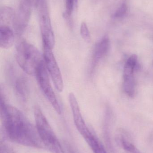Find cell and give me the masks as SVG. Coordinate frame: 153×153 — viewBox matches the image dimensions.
I'll return each mask as SVG.
<instances>
[{"mask_svg": "<svg viewBox=\"0 0 153 153\" xmlns=\"http://www.w3.org/2000/svg\"><path fill=\"white\" fill-rule=\"evenodd\" d=\"M36 7L38 12L40 27L43 46L53 49L55 40L46 1L38 0Z\"/></svg>", "mask_w": 153, "mask_h": 153, "instance_id": "4", "label": "cell"}, {"mask_svg": "<svg viewBox=\"0 0 153 153\" xmlns=\"http://www.w3.org/2000/svg\"><path fill=\"white\" fill-rule=\"evenodd\" d=\"M109 47V38L107 35L103 36L96 44L93 49L92 58V68L93 70L107 53Z\"/></svg>", "mask_w": 153, "mask_h": 153, "instance_id": "10", "label": "cell"}, {"mask_svg": "<svg viewBox=\"0 0 153 153\" xmlns=\"http://www.w3.org/2000/svg\"><path fill=\"white\" fill-rule=\"evenodd\" d=\"M13 30L7 25H1L0 27V47L3 49L11 47L14 42Z\"/></svg>", "mask_w": 153, "mask_h": 153, "instance_id": "12", "label": "cell"}, {"mask_svg": "<svg viewBox=\"0 0 153 153\" xmlns=\"http://www.w3.org/2000/svg\"><path fill=\"white\" fill-rule=\"evenodd\" d=\"M36 127L40 140L51 153H65L53 128L38 106L34 108Z\"/></svg>", "mask_w": 153, "mask_h": 153, "instance_id": "3", "label": "cell"}, {"mask_svg": "<svg viewBox=\"0 0 153 153\" xmlns=\"http://www.w3.org/2000/svg\"><path fill=\"white\" fill-rule=\"evenodd\" d=\"M13 87L18 97L23 101H26L29 92L28 82L27 78L24 76H19L14 81Z\"/></svg>", "mask_w": 153, "mask_h": 153, "instance_id": "11", "label": "cell"}, {"mask_svg": "<svg viewBox=\"0 0 153 153\" xmlns=\"http://www.w3.org/2000/svg\"><path fill=\"white\" fill-rule=\"evenodd\" d=\"M78 1V0H66L65 17L67 19L71 18Z\"/></svg>", "mask_w": 153, "mask_h": 153, "instance_id": "16", "label": "cell"}, {"mask_svg": "<svg viewBox=\"0 0 153 153\" xmlns=\"http://www.w3.org/2000/svg\"><path fill=\"white\" fill-rule=\"evenodd\" d=\"M127 11V5L125 3H123L112 14V18L114 19H120L124 18L126 15Z\"/></svg>", "mask_w": 153, "mask_h": 153, "instance_id": "17", "label": "cell"}, {"mask_svg": "<svg viewBox=\"0 0 153 153\" xmlns=\"http://www.w3.org/2000/svg\"><path fill=\"white\" fill-rule=\"evenodd\" d=\"M52 49L43 46V58L48 72L51 76L56 89L61 92L64 89L63 80Z\"/></svg>", "mask_w": 153, "mask_h": 153, "instance_id": "7", "label": "cell"}, {"mask_svg": "<svg viewBox=\"0 0 153 153\" xmlns=\"http://www.w3.org/2000/svg\"><path fill=\"white\" fill-rule=\"evenodd\" d=\"M16 59L21 69L27 74L36 75L44 62L38 49L25 40L20 41L16 48Z\"/></svg>", "mask_w": 153, "mask_h": 153, "instance_id": "2", "label": "cell"}, {"mask_svg": "<svg viewBox=\"0 0 153 153\" xmlns=\"http://www.w3.org/2000/svg\"><path fill=\"white\" fill-rule=\"evenodd\" d=\"M80 34L84 40L87 42H90V34L87 24L85 22H82L81 24Z\"/></svg>", "mask_w": 153, "mask_h": 153, "instance_id": "18", "label": "cell"}, {"mask_svg": "<svg viewBox=\"0 0 153 153\" xmlns=\"http://www.w3.org/2000/svg\"><path fill=\"white\" fill-rule=\"evenodd\" d=\"M15 12L11 7L2 6L0 10V22L1 25H7L9 23H13L15 18Z\"/></svg>", "mask_w": 153, "mask_h": 153, "instance_id": "13", "label": "cell"}, {"mask_svg": "<svg viewBox=\"0 0 153 153\" xmlns=\"http://www.w3.org/2000/svg\"><path fill=\"white\" fill-rule=\"evenodd\" d=\"M137 62V56L133 54L128 59L124 65L123 71L124 91L130 97L134 96L135 91V81L134 72Z\"/></svg>", "mask_w": 153, "mask_h": 153, "instance_id": "8", "label": "cell"}, {"mask_svg": "<svg viewBox=\"0 0 153 153\" xmlns=\"http://www.w3.org/2000/svg\"><path fill=\"white\" fill-rule=\"evenodd\" d=\"M69 101L75 125L79 133H81L88 126L83 117L78 101L72 92L69 94Z\"/></svg>", "mask_w": 153, "mask_h": 153, "instance_id": "9", "label": "cell"}, {"mask_svg": "<svg viewBox=\"0 0 153 153\" xmlns=\"http://www.w3.org/2000/svg\"><path fill=\"white\" fill-rule=\"evenodd\" d=\"M84 140L94 153H107L103 146L93 133L89 135Z\"/></svg>", "mask_w": 153, "mask_h": 153, "instance_id": "14", "label": "cell"}, {"mask_svg": "<svg viewBox=\"0 0 153 153\" xmlns=\"http://www.w3.org/2000/svg\"><path fill=\"white\" fill-rule=\"evenodd\" d=\"M119 143L126 153H141L139 150L123 135H119L118 137Z\"/></svg>", "mask_w": 153, "mask_h": 153, "instance_id": "15", "label": "cell"}, {"mask_svg": "<svg viewBox=\"0 0 153 153\" xmlns=\"http://www.w3.org/2000/svg\"><path fill=\"white\" fill-rule=\"evenodd\" d=\"M38 0H20L13 26L18 35L23 33L28 24L32 8Z\"/></svg>", "mask_w": 153, "mask_h": 153, "instance_id": "6", "label": "cell"}, {"mask_svg": "<svg viewBox=\"0 0 153 153\" xmlns=\"http://www.w3.org/2000/svg\"><path fill=\"white\" fill-rule=\"evenodd\" d=\"M1 118L2 128L8 140L28 147H44L36 126L16 107L7 104L1 96Z\"/></svg>", "mask_w": 153, "mask_h": 153, "instance_id": "1", "label": "cell"}, {"mask_svg": "<svg viewBox=\"0 0 153 153\" xmlns=\"http://www.w3.org/2000/svg\"><path fill=\"white\" fill-rule=\"evenodd\" d=\"M38 82L44 95L48 100L51 106L58 114L62 112L61 106L51 86L49 73L45 62L41 64L36 74Z\"/></svg>", "mask_w": 153, "mask_h": 153, "instance_id": "5", "label": "cell"}]
</instances>
